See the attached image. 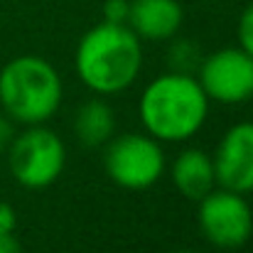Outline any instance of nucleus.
Returning a JSON list of instances; mask_svg holds the SVG:
<instances>
[{"label": "nucleus", "instance_id": "nucleus-1", "mask_svg": "<svg viewBox=\"0 0 253 253\" xmlns=\"http://www.w3.org/2000/svg\"><path fill=\"white\" fill-rule=\"evenodd\" d=\"M77 74L91 91L113 96L126 91L140 74L143 49L128 25L101 22L91 27L77 47Z\"/></svg>", "mask_w": 253, "mask_h": 253}, {"label": "nucleus", "instance_id": "nucleus-2", "mask_svg": "<svg viewBox=\"0 0 253 253\" xmlns=\"http://www.w3.org/2000/svg\"><path fill=\"white\" fill-rule=\"evenodd\" d=\"M140 123L155 140L182 143L197 135L209 116V98L189 74L169 72L145 86L138 101Z\"/></svg>", "mask_w": 253, "mask_h": 253}, {"label": "nucleus", "instance_id": "nucleus-3", "mask_svg": "<svg viewBox=\"0 0 253 253\" xmlns=\"http://www.w3.org/2000/svg\"><path fill=\"white\" fill-rule=\"evenodd\" d=\"M62 103V79L57 69L35 54L10 59L0 69V106L10 121L42 126Z\"/></svg>", "mask_w": 253, "mask_h": 253}, {"label": "nucleus", "instance_id": "nucleus-4", "mask_svg": "<svg viewBox=\"0 0 253 253\" xmlns=\"http://www.w3.org/2000/svg\"><path fill=\"white\" fill-rule=\"evenodd\" d=\"M7 163L17 184L27 189H44L59 179L67 163V150L57 133L42 126H30L12 138Z\"/></svg>", "mask_w": 253, "mask_h": 253}, {"label": "nucleus", "instance_id": "nucleus-5", "mask_svg": "<svg viewBox=\"0 0 253 253\" xmlns=\"http://www.w3.org/2000/svg\"><path fill=\"white\" fill-rule=\"evenodd\" d=\"M103 168L123 189H148L165 169V153L153 135L126 133L108 143L103 153Z\"/></svg>", "mask_w": 253, "mask_h": 253}, {"label": "nucleus", "instance_id": "nucleus-6", "mask_svg": "<svg viewBox=\"0 0 253 253\" xmlns=\"http://www.w3.org/2000/svg\"><path fill=\"white\" fill-rule=\"evenodd\" d=\"M202 236L216 249H241L253 234V211L244 194L219 189L199 199Z\"/></svg>", "mask_w": 253, "mask_h": 253}, {"label": "nucleus", "instance_id": "nucleus-7", "mask_svg": "<svg viewBox=\"0 0 253 253\" xmlns=\"http://www.w3.org/2000/svg\"><path fill=\"white\" fill-rule=\"evenodd\" d=\"M199 86L219 103H244L253 98V57L241 47H224L202 59Z\"/></svg>", "mask_w": 253, "mask_h": 253}, {"label": "nucleus", "instance_id": "nucleus-8", "mask_svg": "<svg viewBox=\"0 0 253 253\" xmlns=\"http://www.w3.org/2000/svg\"><path fill=\"white\" fill-rule=\"evenodd\" d=\"M214 177L221 189L249 194L253 192V123L231 126L211 158Z\"/></svg>", "mask_w": 253, "mask_h": 253}, {"label": "nucleus", "instance_id": "nucleus-9", "mask_svg": "<svg viewBox=\"0 0 253 253\" xmlns=\"http://www.w3.org/2000/svg\"><path fill=\"white\" fill-rule=\"evenodd\" d=\"M182 17V5L177 0H130L126 25L138 35V40L163 42L177 35Z\"/></svg>", "mask_w": 253, "mask_h": 253}, {"label": "nucleus", "instance_id": "nucleus-10", "mask_svg": "<svg viewBox=\"0 0 253 253\" xmlns=\"http://www.w3.org/2000/svg\"><path fill=\"white\" fill-rule=\"evenodd\" d=\"M172 182H174V187L179 189L182 197L199 202L216 184L211 158L199 148L182 150L172 163Z\"/></svg>", "mask_w": 253, "mask_h": 253}, {"label": "nucleus", "instance_id": "nucleus-11", "mask_svg": "<svg viewBox=\"0 0 253 253\" xmlns=\"http://www.w3.org/2000/svg\"><path fill=\"white\" fill-rule=\"evenodd\" d=\"M113 128H116V116L108 103L91 98L79 106L77 118H74V130L86 148H98L108 143L113 135Z\"/></svg>", "mask_w": 253, "mask_h": 253}, {"label": "nucleus", "instance_id": "nucleus-12", "mask_svg": "<svg viewBox=\"0 0 253 253\" xmlns=\"http://www.w3.org/2000/svg\"><path fill=\"white\" fill-rule=\"evenodd\" d=\"M168 64L172 67V72L177 74H189V72H197L202 59H199V47L194 42H187V40H179L169 47L168 54Z\"/></svg>", "mask_w": 253, "mask_h": 253}, {"label": "nucleus", "instance_id": "nucleus-13", "mask_svg": "<svg viewBox=\"0 0 253 253\" xmlns=\"http://www.w3.org/2000/svg\"><path fill=\"white\" fill-rule=\"evenodd\" d=\"M239 47L253 57V2L239 17Z\"/></svg>", "mask_w": 253, "mask_h": 253}, {"label": "nucleus", "instance_id": "nucleus-14", "mask_svg": "<svg viewBox=\"0 0 253 253\" xmlns=\"http://www.w3.org/2000/svg\"><path fill=\"white\" fill-rule=\"evenodd\" d=\"M128 10H130V0H106L103 2V20L116 22V25H126Z\"/></svg>", "mask_w": 253, "mask_h": 253}, {"label": "nucleus", "instance_id": "nucleus-15", "mask_svg": "<svg viewBox=\"0 0 253 253\" xmlns=\"http://www.w3.org/2000/svg\"><path fill=\"white\" fill-rule=\"evenodd\" d=\"M15 224H17L15 209L7 202H0V234H12L15 231Z\"/></svg>", "mask_w": 253, "mask_h": 253}, {"label": "nucleus", "instance_id": "nucleus-16", "mask_svg": "<svg viewBox=\"0 0 253 253\" xmlns=\"http://www.w3.org/2000/svg\"><path fill=\"white\" fill-rule=\"evenodd\" d=\"M12 138H15L12 121H10L7 116H2V113H0V155H2V153H7V148H10Z\"/></svg>", "mask_w": 253, "mask_h": 253}, {"label": "nucleus", "instance_id": "nucleus-17", "mask_svg": "<svg viewBox=\"0 0 253 253\" xmlns=\"http://www.w3.org/2000/svg\"><path fill=\"white\" fill-rule=\"evenodd\" d=\"M0 253H22L20 241L12 234H0Z\"/></svg>", "mask_w": 253, "mask_h": 253}, {"label": "nucleus", "instance_id": "nucleus-18", "mask_svg": "<svg viewBox=\"0 0 253 253\" xmlns=\"http://www.w3.org/2000/svg\"><path fill=\"white\" fill-rule=\"evenodd\" d=\"M177 253H194V251H177Z\"/></svg>", "mask_w": 253, "mask_h": 253}]
</instances>
